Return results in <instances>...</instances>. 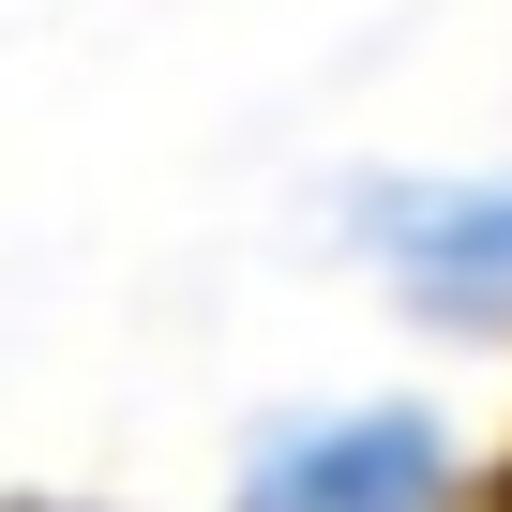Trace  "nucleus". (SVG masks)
<instances>
[{
    "instance_id": "1",
    "label": "nucleus",
    "mask_w": 512,
    "mask_h": 512,
    "mask_svg": "<svg viewBox=\"0 0 512 512\" xmlns=\"http://www.w3.org/2000/svg\"><path fill=\"white\" fill-rule=\"evenodd\" d=\"M332 256L422 332L512 362V166H347Z\"/></svg>"
},
{
    "instance_id": "2",
    "label": "nucleus",
    "mask_w": 512,
    "mask_h": 512,
    "mask_svg": "<svg viewBox=\"0 0 512 512\" xmlns=\"http://www.w3.org/2000/svg\"><path fill=\"white\" fill-rule=\"evenodd\" d=\"M482 452L437 392H317L226 452V512H467Z\"/></svg>"
},
{
    "instance_id": "3",
    "label": "nucleus",
    "mask_w": 512,
    "mask_h": 512,
    "mask_svg": "<svg viewBox=\"0 0 512 512\" xmlns=\"http://www.w3.org/2000/svg\"><path fill=\"white\" fill-rule=\"evenodd\" d=\"M0 512H121V497H76V482H16Z\"/></svg>"
}]
</instances>
